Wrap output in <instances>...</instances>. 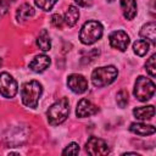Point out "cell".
Wrapping results in <instances>:
<instances>
[{"label": "cell", "instance_id": "cell-1", "mask_svg": "<svg viewBox=\"0 0 156 156\" xmlns=\"http://www.w3.org/2000/svg\"><path fill=\"white\" fill-rule=\"evenodd\" d=\"M41 93H43V87L39 82L30 80L24 83L21 88V98L23 105L30 108H35L38 106V101L41 96Z\"/></svg>", "mask_w": 156, "mask_h": 156}, {"label": "cell", "instance_id": "cell-2", "mask_svg": "<svg viewBox=\"0 0 156 156\" xmlns=\"http://www.w3.org/2000/svg\"><path fill=\"white\" fill-rule=\"evenodd\" d=\"M69 115V102L66 98L60 99L55 104H52L46 111L48 122L51 126H58L63 123Z\"/></svg>", "mask_w": 156, "mask_h": 156}, {"label": "cell", "instance_id": "cell-3", "mask_svg": "<svg viewBox=\"0 0 156 156\" xmlns=\"http://www.w3.org/2000/svg\"><path fill=\"white\" fill-rule=\"evenodd\" d=\"M117 76H118V71L115 66L98 67L91 73V82H93L94 87L102 88V87H106V85L111 84L112 82H115Z\"/></svg>", "mask_w": 156, "mask_h": 156}, {"label": "cell", "instance_id": "cell-4", "mask_svg": "<svg viewBox=\"0 0 156 156\" xmlns=\"http://www.w3.org/2000/svg\"><path fill=\"white\" fill-rule=\"evenodd\" d=\"M104 28L100 22L98 21H88L83 24L79 32V39L83 44L90 45L98 41L102 35Z\"/></svg>", "mask_w": 156, "mask_h": 156}, {"label": "cell", "instance_id": "cell-5", "mask_svg": "<svg viewBox=\"0 0 156 156\" xmlns=\"http://www.w3.org/2000/svg\"><path fill=\"white\" fill-rule=\"evenodd\" d=\"M134 96L139 101H147L155 94V84L151 79L139 76L134 84Z\"/></svg>", "mask_w": 156, "mask_h": 156}, {"label": "cell", "instance_id": "cell-6", "mask_svg": "<svg viewBox=\"0 0 156 156\" xmlns=\"http://www.w3.org/2000/svg\"><path fill=\"white\" fill-rule=\"evenodd\" d=\"M18 87L17 82L12 76H10L7 72H1L0 73V95L4 98H13L17 94Z\"/></svg>", "mask_w": 156, "mask_h": 156}, {"label": "cell", "instance_id": "cell-7", "mask_svg": "<svg viewBox=\"0 0 156 156\" xmlns=\"http://www.w3.org/2000/svg\"><path fill=\"white\" fill-rule=\"evenodd\" d=\"M85 151L89 155L99 156V155H107L110 152L108 145L105 140L98 136H90L85 144Z\"/></svg>", "mask_w": 156, "mask_h": 156}, {"label": "cell", "instance_id": "cell-8", "mask_svg": "<svg viewBox=\"0 0 156 156\" xmlns=\"http://www.w3.org/2000/svg\"><path fill=\"white\" fill-rule=\"evenodd\" d=\"M110 45L119 51H124L129 45V37L124 30H115L108 37Z\"/></svg>", "mask_w": 156, "mask_h": 156}, {"label": "cell", "instance_id": "cell-9", "mask_svg": "<svg viewBox=\"0 0 156 156\" xmlns=\"http://www.w3.org/2000/svg\"><path fill=\"white\" fill-rule=\"evenodd\" d=\"M67 85H68V88L73 93H76V94H83L88 89V80L82 74L73 73V74L68 76V78H67Z\"/></svg>", "mask_w": 156, "mask_h": 156}, {"label": "cell", "instance_id": "cell-10", "mask_svg": "<svg viewBox=\"0 0 156 156\" xmlns=\"http://www.w3.org/2000/svg\"><path fill=\"white\" fill-rule=\"evenodd\" d=\"M98 111H99L98 106H95L88 99H82L77 105L76 115L79 118H84V117H89V116H93V115L98 113Z\"/></svg>", "mask_w": 156, "mask_h": 156}, {"label": "cell", "instance_id": "cell-11", "mask_svg": "<svg viewBox=\"0 0 156 156\" xmlns=\"http://www.w3.org/2000/svg\"><path fill=\"white\" fill-rule=\"evenodd\" d=\"M50 57L44 55V54H39L37 56H34V58L29 62V68L35 72V73H41L44 72L49 66H50Z\"/></svg>", "mask_w": 156, "mask_h": 156}, {"label": "cell", "instance_id": "cell-12", "mask_svg": "<svg viewBox=\"0 0 156 156\" xmlns=\"http://www.w3.org/2000/svg\"><path fill=\"white\" fill-rule=\"evenodd\" d=\"M140 37H143L146 41L149 40L152 45L156 44V24L155 22H149L143 26L140 29Z\"/></svg>", "mask_w": 156, "mask_h": 156}, {"label": "cell", "instance_id": "cell-13", "mask_svg": "<svg viewBox=\"0 0 156 156\" xmlns=\"http://www.w3.org/2000/svg\"><path fill=\"white\" fill-rule=\"evenodd\" d=\"M129 130L136 135L146 136L155 133V127L151 124H144V123H132L129 127Z\"/></svg>", "mask_w": 156, "mask_h": 156}, {"label": "cell", "instance_id": "cell-14", "mask_svg": "<svg viewBox=\"0 0 156 156\" xmlns=\"http://www.w3.org/2000/svg\"><path fill=\"white\" fill-rule=\"evenodd\" d=\"M121 7L124 18L133 20L136 15V2L135 0H121Z\"/></svg>", "mask_w": 156, "mask_h": 156}, {"label": "cell", "instance_id": "cell-15", "mask_svg": "<svg viewBox=\"0 0 156 156\" xmlns=\"http://www.w3.org/2000/svg\"><path fill=\"white\" fill-rule=\"evenodd\" d=\"M133 115L140 119V121H146V119H151L155 115V108L152 105L149 106H143V107H135L133 110Z\"/></svg>", "mask_w": 156, "mask_h": 156}, {"label": "cell", "instance_id": "cell-16", "mask_svg": "<svg viewBox=\"0 0 156 156\" xmlns=\"http://www.w3.org/2000/svg\"><path fill=\"white\" fill-rule=\"evenodd\" d=\"M34 12H35L34 9L29 4H23L16 11V18L18 22H23V21L28 20L29 17L34 16Z\"/></svg>", "mask_w": 156, "mask_h": 156}, {"label": "cell", "instance_id": "cell-17", "mask_svg": "<svg viewBox=\"0 0 156 156\" xmlns=\"http://www.w3.org/2000/svg\"><path fill=\"white\" fill-rule=\"evenodd\" d=\"M78 18H79V10L73 6V5H69L66 13H65V23L68 26V27H73L77 22H78Z\"/></svg>", "mask_w": 156, "mask_h": 156}, {"label": "cell", "instance_id": "cell-18", "mask_svg": "<svg viewBox=\"0 0 156 156\" xmlns=\"http://www.w3.org/2000/svg\"><path fill=\"white\" fill-rule=\"evenodd\" d=\"M37 45L43 51H49L50 50V48H51V40H50V37H49V33H48L46 29H43L39 33V35L37 38Z\"/></svg>", "mask_w": 156, "mask_h": 156}, {"label": "cell", "instance_id": "cell-19", "mask_svg": "<svg viewBox=\"0 0 156 156\" xmlns=\"http://www.w3.org/2000/svg\"><path fill=\"white\" fill-rule=\"evenodd\" d=\"M133 50L138 56H144L149 51V43L146 40H136L133 44Z\"/></svg>", "mask_w": 156, "mask_h": 156}, {"label": "cell", "instance_id": "cell-20", "mask_svg": "<svg viewBox=\"0 0 156 156\" xmlns=\"http://www.w3.org/2000/svg\"><path fill=\"white\" fill-rule=\"evenodd\" d=\"M155 58H156V55L152 54L150 56V58L146 61L145 63V68L147 71V73L151 76V77H155L156 76V65H155Z\"/></svg>", "mask_w": 156, "mask_h": 156}, {"label": "cell", "instance_id": "cell-21", "mask_svg": "<svg viewBox=\"0 0 156 156\" xmlns=\"http://www.w3.org/2000/svg\"><path fill=\"white\" fill-rule=\"evenodd\" d=\"M116 101H117V105L119 107H124L127 104H128V91L122 89L117 93V98H116Z\"/></svg>", "mask_w": 156, "mask_h": 156}, {"label": "cell", "instance_id": "cell-22", "mask_svg": "<svg viewBox=\"0 0 156 156\" xmlns=\"http://www.w3.org/2000/svg\"><path fill=\"white\" fill-rule=\"evenodd\" d=\"M56 1L57 0H35V5L44 11H50L56 4Z\"/></svg>", "mask_w": 156, "mask_h": 156}, {"label": "cell", "instance_id": "cell-23", "mask_svg": "<svg viewBox=\"0 0 156 156\" xmlns=\"http://www.w3.org/2000/svg\"><path fill=\"white\" fill-rule=\"evenodd\" d=\"M79 152V145L77 143H71L63 151L62 154L63 155H78Z\"/></svg>", "mask_w": 156, "mask_h": 156}, {"label": "cell", "instance_id": "cell-24", "mask_svg": "<svg viewBox=\"0 0 156 156\" xmlns=\"http://www.w3.org/2000/svg\"><path fill=\"white\" fill-rule=\"evenodd\" d=\"M50 22H51V24H52L54 27L60 28V29H61L62 26H63V18L61 17L60 13H55V15H52L51 18H50Z\"/></svg>", "mask_w": 156, "mask_h": 156}, {"label": "cell", "instance_id": "cell-25", "mask_svg": "<svg viewBox=\"0 0 156 156\" xmlns=\"http://www.w3.org/2000/svg\"><path fill=\"white\" fill-rule=\"evenodd\" d=\"M15 0H1L0 1V18L4 17L7 13V10L10 7V5Z\"/></svg>", "mask_w": 156, "mask_h": 156}, {"label": "cell", "instance_id": "cell-26", "mask_svg": "<svg viewBox=\"0 0 156 156\" xmlns=\"http://www.w3.org/2000/svg\"><path fill=\"white\" fill-rule=\"evenodd\" d=\"M79 6H82V7H89V6H91L93 5V2H94V0H74Z\"/></svg>", "mask_w": 156, "mask_h": 156}, {"label": "cell", "instance_id": "cell-27", "mask_svg": "<svg viewBox=\"0 0 156 156\" xmlns=\"http://www.w3.org/2000/svg\"><path fill=\"white\" fill-rule=\"evenodd\" d=\"M1 65H2V60L0 58V67H1Z\"/></svg>", "mask_w": 156, "mask_h": 156}, {"label": "cell", "instance_id": "cell-28", "mask_svg": "<svg viewBox=\"0 0 156 156\" xmlns=\"http://www.w3.org/2000/svg\"><path fill=\"white\" fill-rule=\"evenodd\" d=\"M107 1H108V2H112V1H113V0H107Z\"/></svg>", "mask_w": 156, "mask_h": 156}]
</instances>
